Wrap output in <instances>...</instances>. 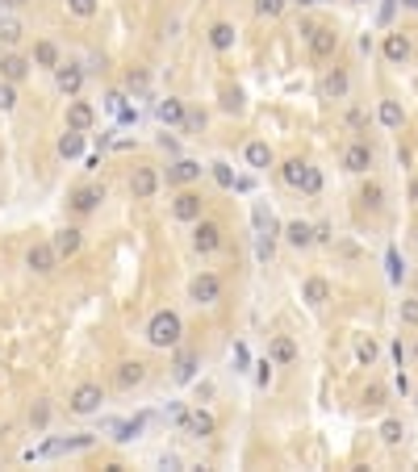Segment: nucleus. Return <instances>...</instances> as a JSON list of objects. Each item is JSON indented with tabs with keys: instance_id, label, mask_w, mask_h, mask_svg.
Returning a JSON list of instances; mask_svg holds the SVG:
<instances>
[{
	"instance_id": "1",
	"label": "nucleus",
	"mask_w": 418,
	"mask_h": 472,
	"mask_svg": "<svg viewBox=\"0 0 418 472\" xmlns=\"http://www.w3.org/2000/svg\"><path fill=\"white\" fill-rule=\"evenodd\" d=\"M180 335H184V322H180L176 310H159V314L147 322V343H151V347H176Z\"/></svg>"
},
{
	"instance_id": "2",
	"label": "nucleus",
	"mask_w": 418,
	"mask_h": 472,
	"mask_svg": "<svg viewBox=\"0 0 418 472\" xmlns=\"http://www.w3.org/2000/svg\"><path fill=\"white\" fill-rule=\"evenodd\" d=\"M193 247H197L201 255L218 251V247H222V226L209 222V218H197V222H193Z\"/></svg>"
},
{
	"instance_id": "3",
	"label": "nucleus",
	"mask_w": 418,
	"mask_h": 472,
	"mask_svg": "<svg viewBox=\"0 0 418 472\" xmlns=\"http://www.w3.org/2000/svg\"><path fill=\"white\" fill-rule=\"evenodd\" d=\"M306 38H310V54H314V59H335V50H339V33H335L331 25H314Z\"/></svg>"
},
{
	"instance_id": "4",
	"label": "nucleus",
	"mask_w": 418,
	"mask_h": 472,
	"mask_svg": "<svg viewBox=\"0 0 418 472\" xmlns=\"http://www.w3.org/2000/svg\"><path fill=\"white\" fill-rule=\"evenodd\" d=\"M159 172L155 167H134V176H130V197L134 201H151L155 192H159Z\"/></svg>"
},
{
	"instance_id": "5",
	"label": "nucleus",
	"mask_w": 418,
	"mask_h": 472,
	"mask_svg": "<svg viewBox=\"0 0 418 472\" xmlns=\"http://www.w3.org/2000/svg\"><path fill=\"white\" fill-rule=\"evenodd\" d=\"M188 297H193L197 305H214V301L222 297V280H218L214 272H201V276H193V284H188Z\"/></svg>"
},
{
	"instance_id": "6",
	"label": "nucleus",
	"mask_w": 418,
	"mask_h": 472,
	"mask_svg": "<svg viewBox=\"0 0 418 472\" xmlns=\"http://www.w3.org/2000/svg\"><path fill=\"white\" fill-rule=\"evenodd\" d=\"M100 402H105L100 385L84 381V385H75V393H71V414H96V410H100Z\"/></svg>"
},
{
	"instance_id": "7",
	"label": "nucleus",
	"mask_w": 418,
	"mask_h": 472,
	"mask_svg": "<svg viewBox=\"0 0 418 472\" xmlns=\"http://www.w3.org/2000/svg\"><path fill=\"white\" fill-rule=\"evenodd\" d=\"M368 167H373V146H368V142H348V146H343V172L364 176Z\"/></svg>"
},
{
	"instance_id": "8",
	"label": "nucleus",
	"mask_w": 418,
	"mask_h": 472,
	"mask_svg": "<svg viewBox=\"0 0 418 472\" xmlns=\"http://www.w3.org/2000/svg\"><path fill=\"white\" fill-rule=\"evenodd\" d=\"M201 213H205V201H201V192H188V188H184V192L172 201V218H176V222H197Z\"/></svg>"
},
{
	"instance_id": "9",
	"label": "nucleus",
	"mask_w": 418,
	"mask_h": 472,
	"mask_svg": "<svg viewBox=\"0 0 418 472\" xmlns=\"http://www.w3.org/2000/svg\"><path fill=\"white\" fill-rule=\"evenodd\" d=\"M25 264H29L33 272L50 276V272L59 268V251H54V243H33V247H29V255H25Z\"/></svg>"
},
{
	"instance_id": "10",
	"label": "nucleus",
	"mask_w": 418,
	"mask_h": 472,
	"mask_svg": "<svg viewBox=\"0 0 418 472\" xmlns=\"http://www.w3.org/2000/svg\"><path fill=\"white\" fill-rule=\"evenodd\" d=\"M54 84H59L63 96H80V88H84V67H75V63H59V67H54Z\"/></svg>"
},
{
	"instance_id": "11",
	"label": "nucleus",
	"mask_w": 418,
	"mask_h": 472,
	"mask_svg": "<svg viewBox=\"0 0 418 472\" xmlns=\"http://www.w3.org/2000/svg\"><path fill=\"white\" fill-rule=\"evenodd\" d=\"M67 125L88 134V130L96 125V109H92L88 100H75V96H71V105H67Z\"/></svg>"
},
{
	"instance_id": "12",
	"label": "nucleus",
	"mask_w": 418,
	"mask_h": 472,
	"mask_svg": "<svg viewBox=\"0 0 418 472\" xmlns=\"http://www.w3.org/2000/svg\"><path fill=\"white\" fill-rule=\"evenodd\" d=\"M193 180H201V163H197V159H176V163L167 167V184H172V188H184V184H193Z\"/></svg>"
},
{
	"instance_id": "13",
	"label": "nucleus",
	"mask_w": 418,
	"mask_h": 472,
	"mask_svg": "<svg viewBox=\"0 0 418 472\" xmlns=\"http://www.w3.org/2000/svg\"><path fill=\"white\" fill-rule=\"evenodd\" d=\"M381 54H385L389 63H406V59H410V38H406L402 29L385 33V42H381Z\"/></svg>"
},
{
	"instance_id": "14",
	"label": "nucleus",
	"mask_w": 418,
	"mask_h": 472,
	"mask_svg": "<svg viewBox=\"0 0 418 472\" xmlns=\"http://www.w3.org/2000/svg\"><path fill=\"white\" fill-rule=\"evenodd\" d=\"M100 201H105V188H100V184H84V188L71 192V209H75V213H92Z\"/></svg>"
},
{
	"instance_id": "15",
	"label": "nucleus",
	"mask_w": 418,
	"mask_h": 472,
	"mask_svg": "<svg viewBox=\"0 0 418 472\" xmlns=\"http://www.w3.org/2000/svg\"><path fill=\"white\" fill-rule=\"evenodd\" d=\"M29 63H33V67H46V71H54V67L63 63V54H59V46H54L50 38H42V42H33V54H29Z\"/></svg>"
},
{
	"instance_id": "16",
	"label": "nucleus",
	"mask_w": 418,
	"mask_h": 472,
	"mask_svg": "<svg viewBox=\"0 0 418 472\" xmlns=\"http://www.w3.org/2000/svg\"><path fill=\"white\" fill-rule=\"evenodd\" d=\"M348 88H352V75H348L343 67H331V71L322 75V96H335V100H343V96H348Z\"/></svg>"
},
{
	"instance_id": "17",
	"label": "nucleus",
	"mask_w": 418,
	"mask_h": 472,
	"mask_svg": "<svg viewBox=\"0 0 418 472\" xmlns=\"http://www.w3.org/2000/svg\"><path fill=\"white\" fill-rule=\"evenodd\" d=\"M243 159H247L251 172H264V167H272V146L260 142V138H251V142L243 146Z\"/></svg>"
},
{
	"instance_id": "18",
	"label": "nucleus",
	"mask_w": 418,
	"mask_h": 472,
	"mask_svg": "<svg viewBox=\"0 0 418 472\" xmlns=\"http://www.w3.org/2000/svg\"><path fill=\"white\" fill-rule=\"evenodd\" d=\"M29 59H21V54H4L0 59V79H8V84H21L25 75H29Z\"/></svg>"
},
{
	"instance_id": "19",
	"label": "nucleus",
	"mask_w": 418,
	"mask_h": 472,
	"mask_svg": "<svg viewBox=\"0 0 418 472\" xmlns=\"http://www.w3.org/2000/svg\"><path fill=\"white\" fill-rule=\"evenodd\" d=\"M268 360H272L276 368L293 364V360H297V343H293L289 335H276V339H272V347H268Z\"/></svg>"
},
{
	"instance_id": "20",
	"label": "nucleus",
	"mask_w": 418,
	"mask_h": 472,
	"mask_svg": "<svg viewBox=\"0 0 418 472\" xmlns=\"http://www.w3.org/2000/svg\"><path fill=\"white\" fill-rule=\"evenodd\" d=\"M184 427H188V435H197V439H205V435L218 431V422H214L209 410H188V414H184Z\"/></svg>"
},
{
	"instance_id": "21",
	"label": "nucleus",
	"mask_w": 418,
	"mask_h": 472,
	"mask_svg": "<svg viewBox=\"0 0 418 472\" xmlns=\"http://www.w3.org/2000/svg\"><path fill=\"white\" fill-rule=\"evenodd\" d=\"M285 238H289V247H297V251H306V247H314V243H318L310 222H289V226H285Z\"/></svg>"
},
{
	"instance_id": "22",
	"label": "nucleus",
	"mask_w": 418,
	"mask_h": 472,
	"mask_svg": "<svg viewBox=\"0 0 418 472\" xmlns=\"http://www.w3.org/2000/svg\"><path fill=\"white\" fill-rule=\"evenodd\" d=\"M59 155H63V159H80V155H84V130H71V125H67V130L59 134Z\"/></svg>"
},
{
	"instance_id": "23",
	"label": "nucleus",
	"mask_w": 418,
	"mask_h": 472,
	"mask_svg": "<svg viewBox=\"0 0 418 472\" xmlns=\"http://www.w3.org/2000/svg\"><path fill=\"white\" fill-rule=\"evenodd\" d=\"M377 117H381L385 130H402V125H406V113H402L398 100H381V105H377Z\"/></svg>"
},
{
	"instance_id": "24",
	"label": "nucleus",
	"mask_w": 418,
	"mask_h": 472,
	"mask_svg": "<svg viewBox=\"0 0 418 472\" xmlns=\"http://www.w3.org/2000/svg\"><path fill=\"white\" fill-rule=\"evenodd\" d=\"M50 243H54L59 259H71V255L80 251V230H75V226H67V230H59V234H54Z\"/></svg>"
},
{
	"instance_id": "25",
	"label": "nucleus",
	"mask_w": 418,
	"mask_h": 472,
	"mask_svg": "<svg viewBox=\"0 0 418 472\" xmlns=\"http://www.w3.org/2000/svg\"><path fill=\"white\" fill-rule=\"evenodd\" d=\"M301 297H306L310 305H327V301H331V280L310 276V280H306V289H301Z\"/></svg>"
},
{
	"instance_id": "26",
	"label": "nucleus",
	"mask_w": 418,
	"mask_h": 472,
	"mask_svg": "<svg viewBox=\"0 0 418 472\" xmlns=\"http://www.w3.org/2000/svg\"><path fill=\"white\" fill-rule=\"evenodd\" d=\"M209 46L214 50H230L234 46V25L230 21H214L209 25Z\"/></svg>"
},
{
	"instance_id": "27",
	"label": "nucleus",
	"mask_w": 418,
	"mask_h": 472,
	"mask_svg": "<svg viewBox=\"0 0 418 472\" xmlns=\"http://www.w3.org/2000/svg\"><path fill=\"white\" fill-rule=\"evenodd\" d=\"M142 381H147V368H142L138 360H130V364L117 368V385H121V389H138Z\"/></svg>"
},
{
	"instance_id": "28",
	"label": "nucleus",
	"mask_w": 418,
	"mask_h": 472,
	"mask_svg": "<svg viewBox=\"0 0 418 472\" xmlns=\"http://www.w3.org/2000/svg\"><path fill=\"white\" fill-rule=\"evenodd\" d=\"M184 113H188V109H184L176 96L159 100V121H163V125H184Z\"/></svg>"
},
{
	"instance_id": "29",
	"label": "nucleus",
	"mask_w": 418,
	"mask_h": 472,
	"mask_svg": "<svg viewBox=\"0 0 418 472\" xmlns=\"http://www.w3.org/2000/svg\"><path fill=\"white\" fill-rule=\"evenodd\" d=\"M306 167H310L306 159H289V163L281 167V180H285L289 188H301V180H306Z\"/></svg>"
},
{
	"instance_id": "30",
	"label": "nucleus",
	"mask_w": 418,
	"mask_h": 472,
	"mask_svg": "<svg viewBox=\"0 0 418 472\" xmlns=\"http://www.w3.org/2000/svg\"><path fill=\"white\" fill-rule=\"evenodd\" d=\"M21 38H25V25H21L17 17H0V42H4V46H17Z\"/></svg>"
},
{
	"instance_id": "31",
	"label": "nucleus",
	"mask_w": 418,
	"mask_h": 472,
	"mask_svg": "<svg viewBox=\"0 0 418 472\" xmlns=\"http://www.w3.org/2000/svg\"><path fill=\"white\" fill-rule=\"evenodd\" d=\"M356 360L373 368V364L381 360V347H377V339H360V343H356Z\"/></svg>"
},
{
	"instance_id": "32",
	"label": "nucleus",
	"mask_w": 418,
	"mask_h": 472,
	"mask_svg": "<svg viewBox=\"0 0 418 472\" xmlns=\"http://www.w3.org/2000/svg\"><path fill=\"white\" fill-rule=\"evenodd\" d=\"M142 427H147V414H138L130 422H117V443H130L134 435H142Z\"/></svg>"
},
{
	"instance_id": "33",
	"label": "nucleus",
	"mask_w": 418,
	"mask_h": 472,
	"mask_svg": "<svg viewBox=\"0 0 418 472\" xmlns=\"http://www.w3.org/2000/svg\"><path fill=\"white\" fill-rule=\"evenodd\" d=\"M360 201H364L368 209H381V205H385V188H381V184L373 180V184H364V192H360Z\"/></svg>"
},
{
	"instance_id": "34",
	"label": "nucleus",
	"mask_w": 418,
	"mask_h": 472,
	"mask_svg": "<svg viewBox=\"0 0 418 472\" xmlns=\"http://www.w3.org/2000/svg\"><path fill=\"white\" fill-rule=\"evenodd\" d=\"M381 439L394 448V443H402V439H406V427H402L398 418H389V422H381Z\"/></svg>"
},
{
	"instance_id": "35",
	"label": "nucleus",
	"mask_w": 418,
	"mask_h": 472,
	"mask_svg": "<svg viewBox=\"0 0 418 472\" xmlns=\"http://www.w3.org/2000/svg\"><path fill=\"white\" fill-rule=\"evenodd\" d=\"M301 192H310V197H318V192H322V172H318V167H306V180H301Z\"/></svg>"
},
{
	"instance_id": "36",
	"label": "nucleus",
	"mask_w": 418,
	"mask_h": 472,
	"mask_svg": "<svg viewBox=\"0 0 418 472\" xmlns=\"http://www.w3.org/2000/svg\"><path fill=\"white\" fill-rule=\"evenodd\" d=\"M385 264H389V280H394V284H402V280H406V264H402V255H398V251H389V255H385Z\"/></svg>"
},
{
	"instance_id": "37",
	"label": "nucleus",
	"mask_w": 418,
	"mask_h": 472,
	"mask_svg": "<svg viewBox=\"0 0 418 472\" xmlns=\"http://www.w3.org/2000/svg\"><path fill=\"white\" fill-rule=\"evenodd\" d=\"M67 8H71V17H80V21L96 17V0H67Z\"/></svg>"
},
{
	"instance_id": "38",
	"label": "nucleus",
	"mask_w": 418,
	"mask_h": 472,
	"mask_svg": "<svg viewBox=\"0 0 418 472\" xmlns=\"http://www.w3.org/2000/svg\"><path fill=\"white\" fill-rule=\"evenodd\" d=\"M193 372H197V356H180L176 360V381H193Z\"/></svg>"
},
{
	"instance_id": "39",
	"label": "nucleus",
	"mask_w": 418,
	"mask_h": 472,
	"mask_svg": "<svg viewBox=\"0 0 418 472\" xmlns=\"http://www.w3.org/2000/svg\"><path fill=\"white\" fill-rule=\"evenodd\" d=\"M214 167V180L222 184V188H234V172H230V163H209Z\"/></svg>"
},
{
	"instance_id": "40",
	"label": "nucleus",
	"mask_w": 418,
	"mask_h": 472,
	"mask_svg": "<svg viewBox=\"0 0 418 472\" xmlns=\"http://www.w3.org/2000/svg\"><path fill=\"white\" fill-rule=\"evenodd\" d=\"M255 13L260 17H281L285 13V0H255Z\"/></svg>"
},
{
	"instance_id": "41",
	"label": "nucleus",
	"mask_w": 418,
	"mask_h": 472,
	"mask_svg": "<svg viewBox=\"0 0 418 472\" xmlns=\"http://www.w3.org/2000/svg\"><path fill=\"white\" fill-rule=\"evenodd\" d=\"M251 368V351H247V343H234V372H247Z\"/></svg>"
},
{
	"instance_id": "42",
	"label": "nucleus",
	"mask_w": 418,
	"mask_h": 472,
	"mask_svg": "<svg viewBox=\"0 0 418 472\" xmlns=\"http://www.w3.org/2000/svg\"><path fill=\"white\" fill-rule=\"evenodd\" d=\"M272 368H276L272 360H260V364H255V385H260V389H268V381H272Z\"/></svg>"
},
{
	"instance_id": "43",
	"label": "nucleus",
	"mask_w": 418,
	"mask_h": 472,
	"mask_svg": "<svg viewBox=\"0 0 418 472\" xmlns=\"http://www.w3.org/2000/svg\"><path fill=\"white\" fill-rule=\"evenodd\" d=\"M29 422H33V427H38V431H42V427H46V422H50V406H46V402H38V406H33V410H29Z\"/></svg>"
},
{
	"instance_id": "44",
	"label": "nucleus",
	"mask_w": 418,
	"mask_h": 472,
	"mask_svg": "<svg viewBox=\"0 0 418 472\" xmlns=\"http://www.w3.org/2000/svg\"><path fill=\"white\" fill-rule=\"evenodd\" d=\"M13 105H17V88H13V84L4 79V84H0V113H8Z\"/></svg>"
},
{
	"instance_id": "45",
	"label": "nucleus",
	"mask_w": 418,
	"mask_h": 472,
	"mask_svg": "<svg viewBox=\"0 0 418 472\" xmlns=\"http://www.w3.org/2000/svg\"><path fill=\"white\" fill-rule=\"evenodd\" d=\"M239 105H243V92H239V88H226V92H222V109H226V113H234Z\"/></svg>"
},
{
	"instance_id": "46",
	"label": "nucleus",
	"mask_w": 418,
	"mask_h": 472,
	"mask_svg": "<svg viewBox=\"0 0 418 472\" xmlns=\"http://www.w3.org/2000/svg\"><path fill=\"white\" fill-rule=\"evenodd\" d=\"M402 322H406V326H418V301H415V297L402 301Z\"/></svg>"
},
{
	"instance_id": "47",
	"label": "nucleus",
	"mask_w": 418,
	"mask_h": 472,
	"mask_svg": "<svg viewBox=\"0 0 418 472\" xmlns=\"http://www.w3.org/2000/svg\"><path fill=\"white\" fill-rule=\"evenodd\" d=\"M348 125H352V130H364V125H368V113H364V109H352V113H348Z\"/></svg>"
},
{
	"instance_id": "48",
	"label": "nucleus",
	"mask_w": 418,
	"mask_h": 472,
	"mask_svg": "<svg viewBox=\"0 0 418 472\" xmlns=\"http://www.w3.org/2000/svg\"><path fill=\"white\" fill-rule=\"evenodd\" d=\"M364 402H368V406H385V389H381V385H373V389L364 393Z\"/></svg>"
},
{
	"instance_id": "49",
	"label": "nucleus",
	"mask_w": 418,
	"mask_h": 472,
	"mask_svg": "<svg viewBox=\"0 0 418 472\" xmlns=\"http://www.w3.org/2000/svg\"><path fill=\"white\" fill-rule=\"evenodd\" d=\"M184 125H188V130H201V125H205V113H184Z\"/></svg>"
},
{
	"instance_id": "50",
	"label": "nucleus",
	"mask_w": 418,
	"mask_h": 472,
	"mask_svg": "<svg viewBox=\"0 0 418 472\" xmlns=\"http://www.w3.org/2000/svg\"><path fill=\"white\" fill-rule=\"evenodd\" d=\"M314 238H318V243H331V238H335V234H331V226H327V222H322V226H314Z\"/></svg>"
},
{
	"instance_id": "51",
	"label": "nucleus",
	"mask_w": 418,
	"mask_h": 472,
	"mask_svg": "<svg viewBox=\"0 0 418 472\" xmlns=\"http://www.w3.org/2000/svg\"><path fill=\"white\" fill-rule=\"evenodd\" d=\"M260 259H272V238H260Z\"/></svg>"
},
{
	"instance_id": "52",
	"label": "nucleus",
	"mask_w": 418,
	"mask_h": 472,
	"mask_svg": "<svg viewBox=\"0 0 418 472\" xmlns=\"http://www.w3.org/2000/svg\"><path fill=\"white\" fill-rule=\"evenodd\" d=\"M406 197H410V205H418V180H410V192Z\"/></svg>"
},
{
	"instance_id": "53",
	"label": "nucleus",
	"mask_w": 418,
	"mask_h": 472,
	"mask_svg": "<svg viewBox=\"0 0 418 472\" xmlns=\"http://www.w3.org/2000/svg\"><path fill=\"white\" fill-rule=\"evenodd\" d=\"M21 4H29V0H0V8H21Z\"/></svg>"
},
{
	"instance_id": "54",
	"label": "nucleus",
	"mask_w": 418,
	"mask_h": 472,
	"mask_svg": "<svg viewBox=\"0 0 418 472\" xmlns=\"http://www.w3.org/2000/svg\"><path fill=\"white\" fill-rule=\"evenodd\" d=\"M402 4H406V8H418V0H402Z\"/></svg>"
},
{
	"instance_id": "55",
	"label": "nucleus",
	"mask_w": 418,
	"mask_h": 472,
	"mask_svg": "<svg viewBox=\"0 0 418 472\" xmlns=\"http://www.w3.org/2000/svg\"><path fill=\"white\" fill-rule=\"evenodd\" d=\"M314 4H335V0H314Z\"/></svg>"
},
{
	"instance_id": "56",
	"label": "nucleus",
	"mask_w": 418,
	"mask_h": 472,
	"mask_svg": "<svg viewBox=\"0 0 418 472\" xmlns=\"http://www.w3.org/2000/svg\"><path fill=\"white\" fill-rule=\"evenodd\" d=\"M415 243H418V226H415Z\"/></svg>"
},
{
	"instance_id": "57",
	"label": "nucleus",
	"mask_w": 418,
	"mask_h": 472,
	"mask_svg": "<svg viewBox=\"0 0 418 472\" xmlns=\"http://www.w3.org/2000/svg\"><path fill=\"white\" fill-rule=\"evenodd\" d=\"M356 4H368V0H356Z\"/></svg>"
}]
</instances>
